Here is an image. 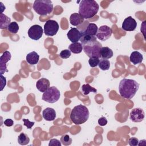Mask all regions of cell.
<instances>
[{
  "label": "cell",
  "mask_w": 146,
  "mask_h": 146,
  "mask_svg": "<svg viewBox=\"0 0 146 146\" xmlns=\"http://www.w3.org/2000/svg\"><path fill=\"white\" fill-rule=\"evenodd\" d=\"M1 91L3 90V88L6 84V79L5 77H3L2 75H1Z\"/></svg>",
  "instance_id": "35"
},
{
  "label": "cell",
  "mask_w": 146,
  "mask_h": 146,
  "mask_svg": "<svg viewBox=\"0 0 146 146\" xmlns=\"http://www.w3.org/2000/svg\"><path fill=\"white\" fill-rule=\"evenodd\" d=\"M137 27V22L135 19L131 16H129L125 18L122 23V29L126 31H132L136 29Z\"/></svg>",
  "instance_id": "12"
},
{
  "label": "cell",
  "mask_w": 146,
  "mask_h": 146,
  "mask_svg": "<svg viewBox=\"0 0 146 146\" xmlns=\"http://www.w3.org/2000/svg\"><path fill=\"white\" fill-rule=\"evenodd\" d=\"M139 88V84L135 80L124 78L119 85L120 95L125 99H131L136 94Z\"/></svg>",
  "instance_id": "1"
},
{
  "label": "cell",
  "mask_w": 146,
  "mask_h": 146,
  "mask_svg": "<svg viewBox=\"0 0 146 146\" xmlns=\"http://www.w3.org/2000/svg\"><path fill=\"white\" fill-rule=\"evenodd\" d=\"M84 22V18L79 13H73L70 15V22L75 26H77L82 24Z\"/></svg>",
  "instance_id": "17"
},
{
  "label": "cell",
  "mask_w": 146,
  "mask_h": 146,
  "mask_svg": "<svg viewBox=\"0 0 146 146\" xmlns=\"http://www.w3.org/2000/svg\"><path fill=\"white\" fill-rule=\"evenodd\" d=\"M14 121L11 119H6L4 121V124L7 127H11L13 125Z\"/></svg>",
  "instance_id": "34"
},
{
  "label": "cell",
  "mask_w": 146,
  "mask_h": 146,
  "mask_svg": "<svg viewBox=\"0 0 146 146\" xmlns=\"http://www.w3.org/2000/svg\"><path fill=\"white\" fill-rule=\"evenodd\" d=\"M60 93L59 90L54 86L50 87L42 95V99L49 103H54L60 98Z\"/></svg>",
  "instance_id": "6"
},
{
  "label": "cell",
  "mask_w": 146,
  "mask_h": 146,
  "mask_svg": "<svg viewBox=\"0 0 146 146\" xmlns=\"http://www.w3.org/2000/svg\"><path fill=\"white\" fill-rule=\"evenodd\" d=\"M82 31H79L76 28H71L67 34L68 39L72 42L75 43L78 42L82 37Z\"/></svg>",
  "instance_id": "13"
},
{
  "label": "cell",
  "mask_w": 146,
  "mask_h": 146,
  "mask_svg": "<svg viewBox=\"0 0 146 146\" xmlns=\"http://www.w3.org/2000/svg\"><path fill=\"white\" fill-rule=\"evenodd\" d=\"M98 26L96 24L90 23L87 26L86 30L83 31V33L85 34L91 35V36H95L98 31Z\"/></svg>",
  "instance_id": "20"
},
{
  "label": "cell",
  "mask_w": 146,
  "mask_h": 146,
  "mask_svg": "<svg viewBox=\"0 0 146 146\" xmlns=\"http://www.w3.org/2000/svg\"><path fill=\"white\" fill-rule=\"evenodd\" d=\"M68 49L71 52L74 54H79L83 50V47L81 43L75 42L72 43L68 46Z\"/></svg>",
  "instance_id": "22"
},
{
  "label": "cell",
  "mask_w": 146,
  "mask_h": 146,
  "mask_svg": "<svg viewBox=\"0 0 146 146\" xmlns=\"http://www.w3.org/2000/svg\"><path fill=\"white\" fill-rule=\"evenodd\" d=\"M100 59L98 58H90L88 60V63L91 67H95L98 66Z\"/></svg>",
  "instance_id": "28"
},
{
  "label": "cell",
  "mask_w": 146,
  "mask_h": 146,
  "mask_svg": "<svg viewBox=\"0 0 146 146\" xmlns=\"http://www.w3.org/2000/svg\"><path fill=\"white\" fill-rule=\"evenodd\" d=\"M100 58L104 59H108L113 56L112 50L108 47H102L100 50Z\"/></svg>",
  "instance_id": "19"
},
{
  "label": "cell",
  "mask_w": 146,
  "mask_h": 146,
  "mask_svg": "<svg viewBox=\"0 0 146 146\" xmlns=\"http://www.w3.org/2000/svg\"><path fill=\"white\" fill-rule=\"evenodd\" d=\"M98 3L94 0H82L79 2V14L84 19L94 17L99 10Z\"/></svg>",
  "instance_id": "2"
},
{
  "label": "cell",
  "mask_w": 146,
  "mask_h": 146,
  "mask_svg": "<svg viewBox=\"0 0 146 146\" xmlns=\"http://www.w3.org/2000/svg\"><path fill=\"white\" fill-rule=\"evenodd\" d=\"M33 8L39 15H47L53 10V5L50 0H36Z\"/></svg>",
  "instance_id": "5"
},
{
  "label": "cell",
  "mask_w": 146,
  "mask_h": 146,
  "mask_svg": "<svg viewBox=\"0 0 146 146\" xmlns=\"http://www.w3.org/2000/svg\"><path fill=\"white\" fill-rule=\"evenodd\" d=\"M139 140L137 138L132 137L129 139L128 140V144L131 146H136L138 145Z\"/></svg>",
  "instance_id": "32"
},
{
  "label": "cell",
  "mask_w": 146,
  "mask_h": 146,
  "mask_svg": "<svg viewBox=\"0 0 146 146\" xmlns=\"http://www.w3.org/2000/svg\"><path fill=\"white\" fill-rule=\"evenodd\" d=\"M71 51L68 50H62L59 54L60 57L62 59H67L71 56Z\"/></svg>",
  "instance_id": "29"
},
{
  "label": "cell",
  "mask_w": 146,
  "mask_h": 146,
  "mask_svg": "<svg viewBox=\"0 0 146 146\" xmlns=\"http://www.w3.org/2000/svg\"><path fill=\"white\" fill-rule=\"evenodd\" d=\"M26 62L29 64L31 65H35L38 63L39 60V55L35 51H32L26 55Z\"/></svg>",
  "instance_id": "18"
},
{
  "label": "cell",
  "mask_w": 146,
  "mask_h": 146,
  "mask_svg": "<svg viewBox=\"0 0 146 146\" xmlns=\"http://www.w3.org/2000/svg\"><path fill=\"white\" fill-rule=\"evenodd\" d=\"M22 120L24 123L23 124L24 125L26 126L28 129H31L35 124L34 121H30L29 119H23Z\"/></svg>",
  "instance_id": "31"
},
{
  "label": "cell",
  "mask_w": 146,
  "mask_h": 146,
  "mask_svg": "<svg viewBox=\"0 0 146 146\" xmlns=\"http://www.w3.org/2000/svg\"><path fill=\"white\" fill-rule=\"evenodd\" d=\"M112 34V29L106 25L101 26L97 31L96 36L102 41H105L109 39Z\"/></svg>",
  "instance_id": "8"
},
{
  "label": "cell",
  "mask_w": 146,
  "mask_h": 146,
  "mask_svg": "<svg viewBox=\"0 0 146 146\" xmlns=\"http://www.w3.org/2000/svg\"><path fill=\"white\" fill-rule=\"evenodd\" d=\"M59 25L54 20L49 19L44 25V33L47 36H54L59 30Z\"/></svg>",
  "instance_id": "7"
},
{
  "label": "cell",
  "mask_w": 146,
  "mask_h": 146,
  "mask_svg": "<svg viewBox=\"0 0 146 146\" xmlns=\"http://www.w3.org/2000/svg\"><path fill=\"white\" fill-rule=\"evenodd\" d=\"M98 124L100 126H104V125H106L107 124V119L105 117H104V116L101 117L98 120Z\"/></svg>",
  "instance_id": "33"
},
{
  "label": "cell",
  "mask_w": 146,
  "mask_h": 146,
  "mask_svg": "<svg viewBox=\"0 0 146 146\" xmlns=\"http://www.w3.org/2000/svg\"><path fill=\"white\" fill-rule=\"evenodd\" d=\"M83 50L84 53L90 58H100V50L102 47V44L96 40H92L86 43H82Z\"/></svg>",
  "instance_id": "4"
},
{
  "label": "cell",
  "mask_w": 146,
  "mask_h": 146,
  "mask_svg": "<svg viewBox=\"0 0 146 146\" xmlns=\"http://www.w3.org/2000/svg\"><path fill=\"white\" fill-rule=\"evenodd\" d=\"M11 19L3 13L1 14L0 17V28L1 29H7L9 25L11 23Z\"/></svg>",
  "instance_id": "21"
},
{
  "label": "cell",
  "mask_w": 146,
  "mask_h": 146,
  "mask_svg": "<svg viewBox=\"0 0 146 146\" xmlns=\"http://www.w3.org/2000/svg\"><path fill=\"white\" fill-rule=\"evenodd\" d=\"M18 142L20 145H25L29 144L30 142V139L27 134L25 133H21L18 137Z\"/></svg>",
  "instance_id": "23"
},
{
  "label": "cell",
  "mask_w": 146,
  "mask_h": 146,
  "mask_svg": "<svg viewBox=\"0 0 146 146\" xmlns=\"http://www.w3.org/2000/svg\"><path fill=\"white\" fill-rule=\"evenodd\" d=\"M49 146H61V142L56 139H52L49 141Z\"/></svg>",
  "instance_id": "30"
},
{
  "label": "cell",
  "mask_w": 146,
  "mask_h": 146,
  "mask_svg": "<svg viewBox=\"0 0 146 146\" xmlns=\"http://www.w3.org/2000/svg\"><path fill=\"white\" fill-rule=\"evenodd\" d=\"M89 111L83 105L79 104L73 108L70 113L71 121L76 125H80L84 123L89 117Z\"/></svg>",
  "instance_id": "3"
},
{
  "label": "cell",
  "mask_w": 146,
  "mask_h": 146,
  "mask_svg": "<svg viewBox=\"0 0 146 146\" xmlns=\"http://www.w3.org/2000/svg\"><path fill=\"white\" fill-rule=\"evenodd\" d=\"M42 116L47 121H53L56 117V112L53 108L47 107L43 111Z\"/></svg>",
  "instance_id": "15"
},
{
  "label": "cell",
  "mask_w": 146,
  "mask_h": 146,
  "mask_svg": "<svg viewBox=\"0 0 146 146\" xmlns=\"http://www.w3.org/2000/svg\"><path fill=\"white\" fill-rule=\"evenodd\" d=\"M60 142L64 145H69L72 143V139L69 135L65 134L61 136Z\"/></svg>",
  "instance_id": "27"
},
{
  "label": "cell",
  "mask_w": 146,
  "mask_h": 146,
  "mask_svg": "<svg viewBox=\"0 0 146 146\" xmlns=\"http://www.w3.org/2000/svg\"><path fill=\"white\" fill-rule=\"evenodd\" d=\"M7 30L12 34H16L18 31L19 26L16 22H11L7 27Z\"/></svg>",
  "instance_id": "26"
},
{
  "label": "cell",
  "mask_w": 146,
  "mask_h": 146,
  "mask_svg": "<svg viewBox=\"0 0 146 146\" xmlns=\"http://www.w3.org/2000/svg\"><path fill=\"white\" fill-rule=\"evenodd\" d=\"M43 33V29L40 25H34L31 26L29 29L28 35L31 39L37 40L42 36Z\"/></svg>",
  "instance_id": "9"
},
{
  "label": "cell",
  "mask_w": 146,
  "mask_h": 146,
  "mask_svg": "<svg viewBox=\"0 0 146 146\" xmlns=\"http://www.w3.org/2000/svg\"><path fill=\"white\" fill-rule=\"evenodd\" d=\"M145 117V113L143 109L141 108H133L130 112V119L135 123L142 121Z\"/></svg>",
  "instance_id": "10"
},
{
  "label": "cell",
  "mask_w": 146,
  "mask_h": 146,
  "mask_svg": "<svg viewBox=\"0 0 146 146\" xmlns=\"http://www.w3.org/2000/svg\"><path fill=\"white\" fill-rule=\"evenodd\" d=\"M36 88L41 92H44L50 87V81L46 78L39 79L36 83Z\"/></svg>",
  "instance_id": "14"
},
{
  "label": "cell",
  "mask_w": 146,
  "mask_h": 146,
  "mask_svg": "<svg viewBox=\"0 0 146 146\" xmlns=\"http://www.w3.org/2000/svg\"><path fill=\"white\" fill-rule=\"evenodd\" d=\"M130 62L134 65L140 64L142 62L143 60V55L139 51H133L129 56Z\"/></svg>",
  "instance_id": "16"
},
{
  "label": "cell",
  "mask_w": 146,
  "mask_h": 146,
  "mask_svg": "<svg viewBox=\"0 0 146 146\" xmlns=\"http://www.w3.org/2000/svg\"><path fill=\"white\" fill-rule=\"evenodd\" d=\"M11 58V53L9 51H5L2 55L0 56V73L1 75H3L5 72H8L7 69L6 63L9 62Z\"/></svg>",
  "instance_id": "11"
},
{
  "label": "cell",
  "mask_w": 146,
  "mask_h": 146,
  "mask_svg": "<svg viewBox=\"0 0 146 146\" xmlns=\"http://www.w3.org/2000/svg\"><path fill=\"white\" fill-rule=\"evenodd\" d=\"M99 68L103 71H106L109 70L110 67V62L108 59H102L100 60L98 64Z\"/></svg>",
  "instance_id": "25"
},
{
  "label": "cell",
  "mask_w": 146,
  "mask_h": 146,
  "mask_svg": "<svg viewBox=\"0 0 146 146\" xmlns=\"http://www.w3.org/2000/svg\"><path fill=\"white\" fill-rule=\"evenodd\" d=\"M82 91L84 95H88L90 92L96 93L97 92V90L93 87H91L88 83H87L82 85Z\"/></svg>",
  "instance_id": "24"
}]
</instances>
